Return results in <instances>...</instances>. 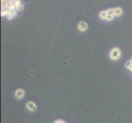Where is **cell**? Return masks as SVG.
<instances>
[{
	"label": "cell",
	"mask_w": 132,
	"mask_h": 123,
	"mask_svg": "<svg viewBox=\"0 0 132 123\" xmlns=\"http://www.w3.org/2000/svg\"><path fill=\"white\" fill-rule=\"evenodd\" d=\"M110 58L113 61H116V60H118L120 57H121V50L117 48H114L113 49H112V51L110 52Z\"/></svg>",
	"instance_id": "1"
},
{
	"label": "cell",
	"mask_w": 132,
	"mask_h": 123,
	"mask_svg": "<svg viewBox=\"0 0 132 123\" xmlns=\"http://www.w3.org/2000/svg\"><path fill=\"white\" fill-rule=\"evenodd\" d=\"M26 109L30 111V112H35L37 109V105L36 103L33 101H28L26 104Z\"/></svg>",
	"instance_id": "2"
},
{
	"label": "cell",
	"mask_w": 132,
	"mask_h": 123,
	"mask_svg": "<svg viewBox=\"0 0 132 123\" xmlns=\"http://www.w3.org/2000/svg\"><path fill=\"white\" fill-rule=\"evenodd\" d=\"M25 95H26V92H25V90H22V89H18V90H16L15 92V97L17 98V99H21V98H23Z\"/></svg>",
	"instance_id": "3"
},
{
	"label": "cell",
	"mask_w": 132,
	"mask_h": 123,
	"mask_svg": "<svg viewBox=\"0 0 132 123\" xmlns=\"http://www.w3.org/2000/svg\"><path fill=\"white\" fill-rule=\"evenodd\" d=\"M78 29L80 31H85L88 29V25L85 21H81V22L78 24Z\"/></svg>",
	"instance_id": "4"
},
{
	"label": "cell",
	"mask_w": 132,
	"mask_h": 123,
	"mask_svg": "<svg viewBox=\"0 0 132 123\" xmlns=\"http://www.w3.org/2000/svg\"><path fill=\"white\" fill-rule=\"evenodd\" d=\"M122 13V10L121 8H115L114 10H112V14L116 16H121Z\"/></svg>",
	"instance_id": "5"
},
{
	"label": "cell",
	"mask_w": 132,
	"mask_h": 123,
	"mask_svg": "<svg viewBox=\"0 0 132 123\" xmlns=\"http://www.w3.org/2000/svg\"><path fill=\"white\" fill-rule=\"evenodd\" d=\"M54 123H66V122L62 120H57V121H55Z\"/></svg>",
	"instance_id": "6"
}]
</instances>
